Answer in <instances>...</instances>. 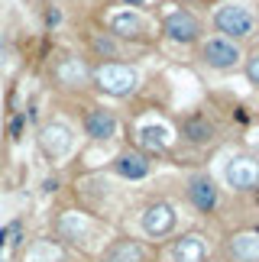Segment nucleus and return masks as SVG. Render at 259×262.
<instances>
[{
    "instance_id": "1",
    "label": "nucleus",
    "mask_w": 259,
    "mask_h": 262,
    "mask_svg": "<svg viewBox=\"0 0 259 262\" xmlns=\"http://www.w3.org/2000/svg\"><path fill=\"white\" fill-rule=\"evenodd\" d=\"M214 26L221 29V33H227L230 39H243L256 29V16H253V10L243 7V4H224V7H217V13H214Z\"/></svg>"
},
{
    "instance_id": "2",
    "label": "nucleus",
    "mask_w": 259,
    "mask_h": 262,
    "mask_svg": "<svg viewBox=\"0 0 259 262\" xmlns=\"http://www.w3.org/2000/svg\"><path fill=\"white\" fill-rule=\"evenodd\" d=\"M97 88L107 91V94H114V97H123V94H133L136 91V72L130 65H120V62H107L97 68Z\"/></svg>"
},
{
    "instance_id": "3",
    "label": "nucleus",
    "mask_w": 259,
    "mask_h": 262,
    "mask_svg": "<svg viewBox=\"0 0 259 262\" xmlns=\"http://www.w3.org/2000/svg\"><path fill=\"white\" fill-rule=\"evenodd\" d=\"M201 55L211 68H233L240 62V49H236L233 39H207Z\"/></svg>"
},
{
    "instance_id": "4",
    "label": "nucleus",
    "mask_w": 259,
    "mask_h": 262,
    "mask_svg": "<svg viewBox=\"0 0 259 262\" xmlns=\"http://www.w3.org/2000/svg\"><path fill=\"white\" fill-rule=\"evenodd\" d=\"M165 33L172 42H195L198 33H201V23L188 13V10H175V13H168L165 16Z\"/></svg>"
},
{
    "instance_id": "5",
    "label": "nucleus",
    "mask_w": 259,
    "mask_h": 262,
    "mask_svg": "<svg viewBox=\"0 0 259 262\" xmlns=\"http://www.w3.org/2000/svg\"><path fill=\"white\" fill-rule=\"evenodd\" d=\"M72 129L62 126V123H49L42 126V133H39V146H42V152L46 156H52V159H62L68 149H72Z\"/></svg>"
},
{
    "instance_id": "6",
    "label": "nucleus",
    "mask_w": 259,
    "mask_h": 262,
    "mask_svg": "<svg viewBox=\"0 0 259 262\" xmlns=\"http://www.w3.org/2000/svg\"><path fill=\"white\" fill-rule=\"evenodd\" d=\"M175 227V210L168 207V204H153V207H146V214H143V230L149 236H162L168 233V230Z\"/></svg>"
},
{
    "instance_id": "7",
    "label": "nucleus",
    "mask_w": 259,
    "mask_h": 262,
    "mask_svg": "<svg viewBox=\"0 0 259 262\" xmlns=\"http://www.w3.org/2000/svg\"><path fill=\"white\" fill-rule=\"evenodd\" d=\"M227 185L230 188H256L259 185V165L250 159H233L227 165Z\"/></svg>"
},
{
    "instance_id": "8",
    "label": "nucleus",
    "mask_w": 259,
    "mask_h": 262,
    "mask_svg": "<svg viewBox=\"0 0 259 262\" xmlns=\"http://www.w3.org/2000/svg\"><path fill=\"white\" fill-rule=\"evenodd\" d=\"M188 194H191L198 210H214L217 207V188H214V181L207 175H195L188 181Z\"/></svg>"
},
{
    "instance_id": "9",
    "label": "nucleus",
    "mask_w": 259,
    "mask_h": 262,
    "mask_svg": "<svg viewBox=\"0 0 259 262\" xmlns=\"http://www.w3.org/2000/svg\"><path fill=\"white\" fill-rule=\"evenodd\" d=\"M88 126V136L91 139H111L117 133V117L111 114V110H91L84 120Z\"/></svg>"
},
{
    "instance_id": "10",
    "label": "nucleus",
    "mask_w": 259,
    "mask_h": 262,
    "mask_svg": "<svg viewBox=\"0 0 259 262\" xmlns=\"http://www.w3.org/2000/svg\"><path fill=\"white\" fill-rule=\"evenodd\" d=\"M207 256V246H204V239L201 236H182L178 243L172 246V259L175 262H204Z\"/></svg>"
},
{
    "instance_id": "11",
    "label": "nucleus",
    "mask_w": 259,
    "mask_h": 262,
    "mask_svg": "<svg viewBox=\"0 0 259 262\" xmlns=\"http://www.w3.org/2000/svg\"><path fill=\"white\" fill-rule=\"evenodd\" d=\"M117 172L130 181H139V178L149 175V162H146V156H139V152H123L117 159Z\"/></svg>"
},
{
    "instance_id": "12",
    "label": "nucleus",
    "mask_w": 259,
    "mask_h": 262,
    "mask_svg": "<svg viewBox=\"0 0 259 262\" xmlns=\"http://www.w3.org/2000/svg\"><path fill=\"white\" fill-rule=\"evenodd\" d=\"M230 253H233V259H240V262H259V233L233 236Z\"/></svg>"
},
{
    "instance_id": "13",
    "label": "nucleus",
    "mask_w": 259,
    "mask_h": 262,
    "mask_svg": "<svg viewBox=\"0 0 259 262\" xmlns=\"http://www.w3.org/2000/svg\"><path fill=\"white\" fill-rule=\"evenodd\" d=\"M111 29H114V33H120V36H139L146 29V23H143V16H139V13L123 10V13H114L111 16Z\"/></svg>"
},
{
    "instance_id": "14",
    "label": "nucleus",
    "mask_w": 259,
    "mask_h": 262,
    "mask_svg": "<svg viewBox=\"0 0 259 262\" xmlns=\"http://www.w3.org/2000/svg\"><path fill=\"white\" fill-rule=\"evenodd\" d=\"M139 139H143L146 149H153V152H162V149L168 146V129L162 123H146L143 129H139Z\"/></svg>"
},
{
    "instance_id": "15",
    "label": "nucleus",
    "mask_w": 259,
    "mask_h": 262,
    "mask_svg": "<svg viewBox=\"0 0 259 262\" xmlns=\"http://www.w3.org/2000/svg\"><path fill=\"white\" fill-rule=\"evenodd\" d=\"M146 253H143V246L133 243V239H123V243H117L111 253H107V262H143Z\"/></svg>"
},
{
    "instance_id": "16",
    "label": "nucleus",
    "mask_w": 259,
    "mask_h": 262,
    "mask_svg": "<svg viewBox=\"0 0 259 262\" xmlns=\"http://www.w3.org/2000/svg\"><path fill=\"white\" fill-rule=\"evenodd\" d=\"M185 136L191 139V143H211V139H214V126L207 123L204 117H188L185 120Z\"/></svg>"
},
{
    "instance_id": "17",
    "label": "nucleus",
    "mask_w": 259,
    "mask_h": 262,
    "mask_svg": "<svg viewBox=\"0 0 259 262\" xmlns=\"http://www.w3.org/2000/svg\"><path fill=\"white\" fill-rule=\"evenodd\" d=\"M246 78H250L253 84H259V52L250 58V62H246Z\"/></svg>"
},
{
    "instance_id": "18",
    "label": "nucleus",
    "mask_w": 259,
    "mask_h": 262,
    "mask_svg": "<svg viewBox=\"0 0 259 262\" xmlns=\"http://www.w3.org/2000/svg\"><path fill=\"white\" fill-rule=\"evenodd\" d=\"M23 123H26V117H13V123H10V136L19 139V133H23Z\"/></svg>"
},
{
    "instance_id": "19",
    "label": "nucleus",
    "mask_w": 259,
    "mask_h": 262,
    "mask_svg": "<svg viewBox=\"0 0 259 262\" xmlns=\"http://www.w3.org/2000/svg\"><path fill=\"white\" fill-rule=\"evenodd\" d=\"M62 78H65V81H72V78H78V81H81V78H84V72H81V68L75 72L72 65H65V68H62Z\"/></svg>"
},
{
    "instance_id": "20",
    "label": "nucleus",
    "mask_w": 259,
    "mask_h": 262,
    "mask_svg": "<svg viewBox=\"0 0 259 262\" xmlns=\"http://www.w3.org/2000/svg\"><path fill=\"white\" fill-rule=\"evenodd\" d=\"M94 49H97V52H107V55H111V52H114V42H107V39H94Z\"/></svg>"
},
{
    "instance_id": "21",
    "label": "nucleus",
    "mask_w": 259,
    "mask_h": 262,
    "mask_svg": "<svg viewBox=\"0 0 259 262\" xmlns=\"http://www.w3.org/2000/svg\"><path fill=\"white\" fill-rule=\"evenodd\" d=\"M123 4H130V7H143L146 0H123Z\"/></svg>"
},
{
    "instance_id": "22",
    "label": "nucleus",
    "mask_w": 259,
    "mask_h": 262,
    "mask_svg": "<svg viewBox=\"0 0 259 262\" xmlns=\"http://www.w3.org/2000/svg\"><path fill=\"white\" fill-rule=\"evenodd\" d=\"M256 201H259V191H256Z\"/></svg>"
}]
</instances>
